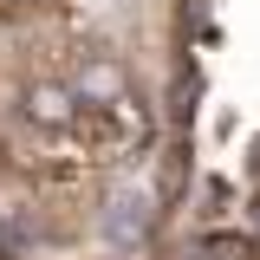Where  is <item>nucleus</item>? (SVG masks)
I'll use <instances>...</instances> for the list:
<instances>
[{
	"mask_svg": "<svg viewBox=\"0 0 260 260\" xmlns=\"http://www.w3.org/2000/svg\"><path fill=\"white\" fill-rule=\"evenodd\" d=\"M32 111H39L46 124H65V117H72V98H65L59 85H39V91H32Z\"/></svg>",
	"mask_w": 260,
	"mask_h": 260,
	"instance_id": "f257e3e1",
	"label": "nucleus"
},
{
	"mask_svg": "<svg viewBox=\"0 0 260 260\" xmlns=\"http://www.w3.org/2000/svg\"><path fill=\"white\" fill-rule=\"evenodd\" d=\"M0 7H39V0H0Z\"/></svg>",
	"mask_w": 260,
	"mask_h": 260,
	"instance_id": "f03ea898",
	"label": "nucleus"
}]
</instances>
